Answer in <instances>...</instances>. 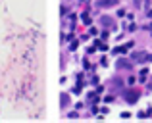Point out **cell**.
Returning <instances> with one entry per match:
<instances>
[{"label": "cell", "instance_id": "3957f363", "mask_svg": "<svg viewBox=\"0 0 152 123\" xmlns=\"http://www.w3.org/2000/svg\"><path fill=\"white\" fill-rule=\"evenodd\" d=\"M102 23H104V25H110V27H114V21H112L110 17H102Z\"/></svg>", "mask_w": 152, "mask_h": 123}, {"label": "cell", "instance_id": "277c9868", "mask_svg": "<svg viewBox=\"0 0 152 123\" xmlns=\"http://www.w3.org/2000/svg\"><path fill=\"white\" fill-rule=\"evenodd\" d=\"M118 66H119V67H127V69H129V67H131V63H129V62H125V60H119Z\"/></svg>", "mask_w": 152, "mask_h": 123}, {"label": "cell", "instance_id": "5b68a950", "mask_svg": "<svg viewBox=\"0 0 152 123\" xmlns=\"http://www.w3.org/2000/svg\"><path fill=\"white\" fill-rule=\"evenodd\" d=\"M67 104H69V96L64 94V96H62V106H67Z\"/></svg>", "mask_w": 152, "mask_h": 123}, {"label": "cell", "instance_id": "8992f818", "mask_svg": "<svg viewBox=\"0 0 152 123\" xmlns=\"http://www.w3.org/2000/svg\"><path fill=\"white\" fill-rule=\"evenodd\" d=\"M83 23H87V25L91 23V17H89V14H83Z\"/></svg>", "mask_w": 152, "mask_h": 123}, {"label": "cell", "instance_id": "52a82bcc", "mask_svg": "<svg viewBox=\"0 0 152 123\" xmlns=\"http://www.w3.org/2000/svg\"><path fill=\"white\" fill-rule=\"evenodd\" d=\"M142 2H145V0H135V6H141Z\"/></svg>", "mask_w": 152, "mask_h": 123}, {"label": "cell", "instance_id": "ba28073f", "mask_svg": "<svg viewBox=\"0 0 152 123\" xmlns=\"http://www.w3.org/2000/svg\"><path fill=\"white\" fill-rule=\"evenodd\" d=\"M148 17H152V10H150V12H148Z\"/></svg>", "mask_w": 152, "mask_h": 123}, {"label": "cell", "instance_id": "9c48e42d", "mask_svg": "<svg viewBox=\"0 0 152 123\" xmlns=\"http://www.w3.org/2000/svg\"><path fill=\"white\" fill-rule=\"evenodd\" d=\"M81 2H87V0H81Z\"/></svg>", "mask_w": 152, "mask_h": 123}, {"label": "cell", "instance_id": "6da1fadb", "mask_svg": "<svg viewBox=\"0 0 152 123\" xmlns=\"http://www.w3.org/2000/svg\"><path fill=\"white\" fill-rule=\"evenodd\" d=\"M123 96H125V100L129 102V104H135V102L139 100V96H141V92H137V90H125V94H123Z\"/></svg>", "mask_w": 152, "mask_h": 123}, {"label": "cell", "instance_id": "7a4b0ae2", "mask_svg": "<svg viewBox=\"0 0 152 123\" xmlns=\"http://www.w3.org/2000/svg\"><path fill=\"white\" fill-rule=\"evenodd\" d=\"M118 2V0H102V2H98L100 6H114V4Z\"/></svg>", "mask_w": 152, "mask_h": 123}]
</instances>
